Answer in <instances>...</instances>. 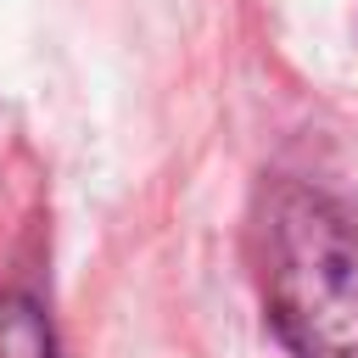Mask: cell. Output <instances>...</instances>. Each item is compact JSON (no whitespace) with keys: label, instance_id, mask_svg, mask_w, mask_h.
<instances>
[{"label":"cell","instance_id":"1","mask_svg":"<svg viewBox=\"0 0 358 358\" xmlns=\"http://www.w3.org/2000/svg\"><path fill=\"white\" fill-rule=\"evenodd\" d=\"M257 280L291 358H358V224L313 185L280 179L257 207Z\"/></svg>","mask_w":358,"mask_h":358},{"label":"cell","instance_id":"2","mask_svg":"<svg viewBox=\"0 0 358 358\" xmlns=\"http://www.w3.org/2000/svg\"><path fill=\"white\" fill-rule=\"evenodd\" d=\"M0 358H56L50 319L34 296L0 291Z\"/></svg>","mask_w":358,"mask_h":358}]
</instances>
